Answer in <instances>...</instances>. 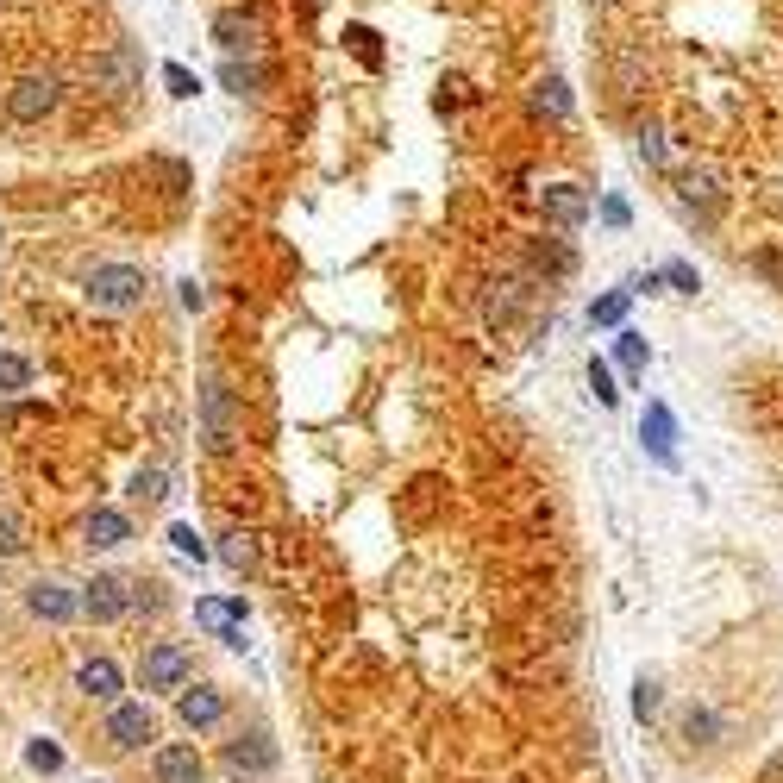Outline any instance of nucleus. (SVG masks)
Returning <instances> with one entry per match:
<instances>
[{
  "instance_id": "obj_1",
  "label": "nucleus",
  "mask_w": 783,
  "mask_h": 783,
  "mask_svg": "<svg viewBox=\"0 0 783 783\" xmlns=\"http://www.w3.org/2000/svg\"><path fill=\"white\" fill-rule=\"evenodd\" d=\"M82 295L101 307V314H126V307L145 301V270H132V264H94L88 282H82Z\"/></svg>"
},
{
  "instance_id": "obj_22",
  "label": "nucleus",
  "mask_w": 783,
  "mask_h": 783,
  "mask_svg": "<svg viewBox=\"0 0 783 783\" xmlns=\"http://www.w3.org/2000/svg\"><path fill=\"white\" fill-rule=\"evenodd\" d=\"M19 389H32V364L19 351H0V395H19Z\"/></svg>"
},
{
  "instance_id": "obj_40",
  "label": "nucleus",
  "mask_w": 783,
  "mask_h": 783,
  "mask_svg": "<svg viewBox=\"0 0 783 783\" xmlns=\"http://www.w3.org/2000/svg\"><path fill=\"white\" fill-rule=\"evenodd\" d=\"M232 783H257V777H245V771H232Z\"/></svg>"
},
{
  "instance_id": "obj_17",
  "label": "nucleus",
  "mask_w": 783,
  "mask_h": 783,
  "mask_svg": "<svg viewBox=\"0 0 783 783\" xmlns=\"http://www.w3.org/2000/svg\"><path fill=\"white\" fill-rule=\"evenodd\" d=\"M633 151H639V163H652L658 176H677V170H683V163H677V151H671V138H664L658 126H639Z\"/></svg>"
},
{
  "instance_id": "obj_12",
  "label": "nucleus",
  "mask_w": 783,
  "mask_h": 783,
  "mask_svg": "<svg viewBox=\"0 0 783 783\" xmlns=\"http://www.w3.org/2000/svg\"><path fill=\"white\" fill-rule=\"evenodd\" d=\"M151 777L157 783H207V765H201V752L195 746H157V758H151Z\"/></svg>"
},
{
  "instance_id": "obj_23",
  "label": "nucleus",
  "mask_w": 783,
  "mask_h": 783,
  "mask_svg": "<svg viewBox=\"0 0 783 783\" xmlns=\"http://www.w3.org/2000/svg\"><path fill=\"white\" fill-rule=\"evenodd\" d=\"M627 301H633V289H614V295H602L596 307H589V320H596V326H621L627 320Z\"/></svg>"
},
{
  "instance_id": "obj_28",
  "label": "nucleus",
  "mask_w": 783,
  "mask_h": 783,
  "mask_svg": "<svg viewBox=\"0 0 783 783\" xmlns=\"http://www.w3.org/2000/svg\"><path fill=\"white\" fill-rule=\"evenodd\" d=\"M163 88H170L176 101H188V94H195L201 82H195V69H182V63H163Z\"/></svg>"
},
{
  "instance_id": "obj_41",
  "label": "nucleus",
  "mask_w": 783,
  "mask_h": 783,
  "mask_svg": "<svg viewBox=\"0 0 783 783\" xmlns=\"http://www.w3.org/2000/svg\"><path fill=\"white\" fill-rule=\"evenodd\" d=\"M0 7H7V0H0Z\"/></svg>"
},
{
  "instance_id": "obj_3",
  "label": "nucleus",
  "mask_w": 783,
  "mask_h": 783,
  "mask_svg": "<svg viewBox=\"0 0 783 783\" xmlns=\"http://www.w3.org/2000/svg\"><path fill=\"white\" fill-rule=\"evenodd\" d=\"M671 182H677V201H683V213H696L702 226H715V213L727 207V188H721V176L708 170V163H683V170H677Z\"/></svg>"
},
{
  "instance_id": "obj_37",
  "label": "nucleus",
  "mask_w": 783,
  "mask_h": 783,
  "mask_svg": "<svg viewBox=\"0 0 783 783\" xmlns=\"http://www.w3.org/2000/svg\"><path fill=\"white\" fill-rule=\"evenodd\" d=\"M226 82L245 94V88H257V69H245V63H226Z\"/></svg>"
},
{
  "instance_id": "obj_18",
  "label": "nucleus",
  "mask_w": 783,
  "mask_h": 783,
  "mask_svg": "<svg viewBox=\"0 0 783 783\" xmlns=\"http://www.w3.org/2000/svg\"><path fill=\"white\" fill-rule=\"evenodd\" d=\"M176 477H170V464H138V477H132V495H138V502H145V508H157V502H170V489Z\"/></svg>"
},
{
  "instance_id": "obj_13",
  "label": "nucleus",
  "mask_w": 783,
  "mask_h": 783,
  "mask_svg": "<svg viewBox=\"0 0 783 783\" xmlns=\"http://www.w3.org/2000/svg\"><path fill=\"white\" fill-rule=\"evenodd\" d=\"M539 207H545V220L564 226V232H577V226L589 220V195H583V188H571V182H552V188L539 195Z\"/></svg>"
},
{
  "instance_id": "obj_2",
  "label": "nucleus",
  "mask_w": 783,
  "mask_h": 783,
  "mask_svg": "<svg viewBox=\"0 0 783 783\" xmlns=\"http://www.w3.org/2000/svg\"><path fill=\"white\" fill-rule=\"evenodd\" d=\"M138 677H145V690H163V696H182L188 683H195V652L176 646V639H157L138 664Z\"/></svg>"
},
{
  "instance_id": "obj_33",
  "label": "nucleus",
  "mask_w": 783,
  "mask_h": 783,
  "mask_svg": "<svg viewBox=\"0 0 783 783\" xmlns=\"http://www.w3.org/2000/svg\"><path fill=\"white\" fill-rule=\"evenodd\" d=\"M752 270H758V276H771L777 289H783V257H777V251H758V257H752Z\"/></svg>"
},
{
  "instance_id": "obj_5",
  "label": "nucleus",
  "mask_w": 783,
  "mask_h": 783,
  "mask_svg": "<svg viewBox=\"0 0 783 783\" xmlns=\"http://www.w3.org/2000/svg\"><path fill=\"white\" fill-rule=\"evenodd\" d=\"M201 439H207V452H232V439H239L232 395H226L220 376H207V383H201Z\"/></svg>"
},
{
  "instance_id": "obj_35",
  "label": "nucleus",
  "mask_w": 783,
  "mask_h": 783,
  "mask_svg": "<svg viewBox=\"0 0 783 783\" xmlns=\"http://www.w3.org/2000/svg\"><path fill=\"white\" fill-rule=\"evenodd\" d=\"M602 220H608L614 232H621V226L633 220V213H627V201H621V195H608V201H602Z\"/></svg>"
},
{
  "instance_id": "obj_30",
  "label": "nucleus",
  "mask_w": 783,
  "mask_h": 783,
  "mask_svg": "<svg viewBox=\"0 0 783 783\" xmlns=\"http://www.w3.org/2000/svg\"><path fill=\"white\" fill-rule=\"evenodd\" d=\"M19 552H26V527L13 514H0V558H19Z\"/></svg>"
},
{
  "instance_id": "obj_16",
  "label": "nucleus",
  "mask_w": 783,
  "mask_h": 783,
  "mask_svg": "<svg viewBox=\"0 0 783 783\" xmlns=\"http://www.w3.org/2000/svg\"><path fill=\"white\" fill-rule=\"evenodd\" d=\"M76 690L88 702H113V696H120V664H113V658H88L82 671H76Z\"/></svg>"
},
{
  "instance_id": "obj_24",
  "label": "nucleus",
  "mask_w": 783,
  "mask_h": 783,
  "mask_svg": "<svg viewBox=\"0 0 783 783\" xmlns=\"http://www.w3.org/2000/svg\"><path fill=\"white\" fill-rule=\"evenodd\" d=\"M132 608H138V614H163V608H170V596H163L157 577H138V583H132Z\"/></svg>"
},
{
  "instance_id": "obj_31",
  "label": "nucleus",
  "mask_w": 783,
  "mask_h": 783,
  "mask_svg": "<svg viewBox=\"0 0 783 783\" xmlns=\"http://www.w3.org/2000/svg\"><path fill=\"white\" fill-rule=\"evenodd\" d=\"M589 389H596V401H602V408H614V395H621V389H614V376H608V364H602V358H589Z\"/></svg>"
},
{
  "instance_id": "obj_10",
  "label": "nucleus",
  "mask_w": 783,
  "mask_h": 783,
  "mask_svg": "<svg viewBox=\"0 0 783 783\" xmlns=\"http://www.w3.org/2000/svg\"><path fill=\"white\" fill-rule=\"evenodd\" d=\"M195 621L213 633V639H226L232 652H245V602H226V596H207L195 602Z\"/></svg>"
},
{
  "instance_id": "obj_26",
  "label": "nucleus",
  "mask_w": 783,
  "mask_h": 783,
  "mask_svg": "<svg viewBox=\"0 0 783 783\" xmlns=\"http://www.w3.org/2000/svg\"><path fill=\"white\" fill-rule=\"evenodd\" d=\"M170 545H176V552H182V558H195V564L207 558V539H201L195 527H188V520H176V527H170Z\"/></svg>"
},
{
  "instance_id": "obj_6",
  "label": "nucleus",
  "mask_w": 783,
  "mask_h": 783,
  "mask_svg": "<svg viewBox=\"0 0 783 783\" xmlns=\"http://www.w3.org/2000/svg\"><path fill=\"white\" fill-rule=\"evenodd\" d=\"M26 614H32V621L63 627V621H76V614H82V589H69L57 577H38V583H26Z\"/></svg>"
},
{
  "instance_id": "obj_19",
  "label": "nucleus",
  "mask_w": 783,
  "mask_h": 783,
  "mask_svg": "<svg viewBox=\"0 0 783 783\" xmlns=\"http://www.w3.org/2000/svg\"><path fill=\"white\" fill-rule=\"evenodd\" d=\"M639 433H646V445H652L658 458H671V439H677V420H671V408H658V401H652V408H646V420H639Z\"/></svg>"
},
{
  "instance_id": "obj_8",
  "label": "nucleus",
  "mask_w": 783,
  "mask_h": 783,
  "mask_svg": "<svg viewBox=\"0 0 783 783\" xmlns=\"http://www.w3.org/2000/svg\"><path fill=\"white\" fill-rule=\"evenodd\" d=\"M126 608H132V583H126V577L94 571V577L82 583V614H88V621H120Z\"/></svg>"
},
{
  "instance_id": "obj_9",
  "label": "nucleus",
  "mask_w": 783,
  "mask_h": 783,
  "mask_svg": "<svg viewBox=\"0 0 783 783\" xmlns=\"http://www.w3.org/2000/svg\"><path fill=\"white\" fill-rule=\"evenodd\" d=\"M276 758H282V752H276V740H270L264 727H251V733H239V740H226V765L245 771V777H270Z\"/></svg>"
},
{
  "instance_id": "obj_21",
  "label": "nucleus",
  "mask_w": 783,
  "mask_h": 783,
  "mask_svg": "<svg viewBox=\"0 0 783 783\" xmlns=\"http://www.w3.org/2000/svg\"><path fill=\"white\" fill-rule=\"evenodd\" d=\"M533 107H539V113H552V120H571V107H577V101H571V88H564L558 76H545V82L533 88Z\"/></svg>"
},
{
  "instance_id": "obj_27",
  "label": "nucleus",
  "mask_w": 783,
  "mask_h": 783,
  "mask_svg": "<svg viewBox=\"0 0 783 783\" xmlns=\"http://www.w3.org/2000/svg\"><path fill=\"white\" fill-rule=\"evenodd\" d=\"M26 765H32V771H63V746L32 740V746H26Z\"/></svg>"
},
{
  "instance_id": "obj_25",
  "label": "nucleus",
  "mask_w": 783,
  "mask_h": 783,
  "mask_svg": "<svg viewBox=\"0 0 783 783\" xmlns=\"http://www.w3.org/2000/svg\"><path fill=\"white\" fill-rule=\"evenodd\" d=\"M614 358H621L627 376H639L646 370V339H639V332H621V339H614Z\"/></svg>"
},
{
  "instance_id": "obj_34",
  "label": "nucleus",
  "mask_w": 783,
  "mask_h": 783,
  "mask_svg": "<svg viewBox=\"0 0 783 783\" xmlns=\"http://www.w3.org/2000/svg\"><path fill=\"white\" fill-rule=\"evenodd\" d=\"M652 708H658V683H639V690H633V715H639V721H646V715H652Z\"/></svg>"
},
{
  "instance_id": "obj_36",
  "label": "nucleus",
  "mask_w": 783,
  "mask_h": 783,
  "mask_svg": "<svg viewBox=\"0 0 783 783\" xmlns=\"http://www.w3.org/2000/svg\"><path fill=\"white\" fill-rule=\"evenodd\" d=\"M345 38H351V44H358V57H364V63H376V32H364V26H351Z\"/></svg>"
},
{
  "instance_id": "obj_38",
  "label": "nucleus",
  "mask_w": 783,
  "mask_h": 783,
  "mask_svg": "<svg viewBox=\"0 0 783 783\" xmlns=\"http://www.w3.org/2000/svg\"><path fill=\"white\" fill-rule=\"evenodd\" d=\"M696 733H715V715H708V708H690V740Z\"/></svg>"
},
{
  "instance_id": "obj_15",
  "label": "nucleus",
  "mask_w": 783,
  "mask_h": 783,
  "mask_svg": "<svg viewBox=\"0 0 783 783\" xmlns=\"http://www.w3.org/2000/svg\"><path fill=\"white\" fill-rule=\"evenodd\" d=\"M213 38H220V51H257V13L245 7H226V13H213Z\"/></svg>"
},
{
  "instance_id": "obj_4",
  "label": "nucleus",
  "mask_w": 783,
  "mask_h": 783,
  "mask_svg": "<svg viewBox=\"0 0 783 783\" xmlns=\"http://www.w3.org/2000/svg\"><path fill=\"white\" fill-rule=\"evenodd\" d=\"M57 101H63V82L57 76H26V82L7 88V120L38 126V120H51V113H57Z\"/></svg>"
},
{
  "instance_id": "obj_39",
  "label": "nucleus",
  "mask_w": 783,
  "mask_h": 783,
  "mask_svg": "<svg viewBox=\"0 0 783 783\" xmlns=\"http://www.w3.org/2000/svg\"><path fill=\"white\" fill-rule=\"evenodd\" d=\"M765 783H783V752H777L771 765H765Z\"/></svg>"
},
{
  "instance_id": "obj_32",
  "label": "nucleus",
  "mask_w": 783,
  "mask_h": 783,
  "mask_svg": "<svg viewBox=\"0 0 783 783\" xmlns=\"http://www.w3.org/2000/svg\"><path fill=\"white\" fill-rule=\"evenodd\" d=\"M132 63H138V57H132V51H120V57H107V63H101V76H113V82L126 88V82H132Z\"/></svg>"
},
{
  "instance_id": "obj_7",
  "label": "nucleus",
  "mask_w": 783,
  "mask_h": 783,
  "mask_svg": "<svg viewBox=\"0 0 783 783\" xmlns=\"http://www.w3.org/2000/svg\"><path fill=\"white\" fill-rule=\"evenodd\" d=\"M107 740H113V752H138L145 740H157V715L145 702H113L107 708Z\"/></svg>"
},
{
  "instance_id": "obj_11",
  "label": "nucleus",
  "mask_w": 783,
  "mask_h": 783,
  "mask_svg": "<svg viewBox=\"0 0 783 783\" xmlns=\"http://www.w3.org/2000/svg\"><path fill=\"white\" fill-rule=\"evenodd\" d=\"M126 539H132V520L120 508H88V520H82V545L88 552H120Z\"/></svg>"
},
{
  "instance_id": "obj_14",
  "label": "nucleus",
  "mask_w": 783,
  "mask_h": 783,
  "mask_svg": "<svg viewBox=\"0 0 783 783\" xmlns=\"http://www.w3.org/2000/svg\"><path fill=\"white\" fill-rule=\"evenodd\" d=\"M176 715H182V727H220L226 721V696L207 690V683H195V690L176 696Z\"/></svg>"
},
{
  "instance_id": "obj_29",
  "label": "nucleus",
  "mask_w": 783,
  "mask_h": 783,
  "mask_svg": "<svg viewBox=\"0 0 783 783\" xmlns=\"http://www.w3.org/2000/svg\"><path fill=\"white\" fill-rule=\"evenodd\" d=\"M664 282H671V289H677V295H696V289H702V276H696V264H683V257H677V264H664Z\"/></svg>"
},
{
  "instance_id": "obj_20",
  "label": "nucleus",
  "mask_w": 783,
  "mask_h": 783,
  "mask_svg": "<svg viewBox=\"0 0 783 783\" xmlns=\"http://www.w3.org/2000/svg\"><path fill=\"white\" fill-rule=\"evenodd\" d=\"M213 552H220L226 571H251V564H257V545H251V533H239V527L220 533V545H213Z\"/></svg>"
}]
</instances>
